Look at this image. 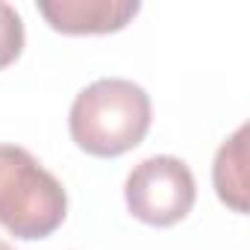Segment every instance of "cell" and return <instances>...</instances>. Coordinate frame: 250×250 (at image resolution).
<instances>
[{
    "label": "cell",
    "instance_id": "6da1fadb",
    "mask_svg": "<svg viewBox=\"0 0 250 250\" xmlns=\"http://www.w3.org/2000/svg\"><path fill=\"white\" fill-rule=\"evenodd\" d=\"M150 112V97L139 83L121 77L94 80L71 103V139L88 156H121L145 142Z\"/></svg>",
    "mask_w": 250,
    "mask_h": 250
},
{
    "label": "cell",
    "instance_id": "7a4b0ae2",
    "mask_svg": "<svg viewBox=\"0 0 250 250\" xmlns=\"http://www.w3.org/2000/svg\"><path fill=\"white\" fill-rule=\"evenodd\" d=\"M68 215L62 183L42 162L18 147L0 145V224L15 238H47Z\"/></svg>",
    "mask_w": 250,
    "mask_h": 250
},
{
    "label": "cell",
    "instance_id": "3957f363",
    "mask_svg": "<svg viewBox=\"0 0 250 250\" xmlns=\"http://www.w3.org/2000/svg\"><path fill=\"white\" fill-rule=\"evenodd\" d=\"M124 197L133 218L150 227H171L191 212L197 186L191 168L183 159L150 156L127 174Z\"/></svg>",
    "mask_w": 250,
    "mask_h": 250
},
{
    "label": "cell",
    "instance_id": "277c9868",
    "mask_svg": "<svg viewBox=\"0 0 250 250\" xmlns=\"http://www.w3.org/2000/svg\"><path fill=\"white\" fill-rule=\"evenodd\" d=\"M139 0H39V15L65 36L118 33L139 15Z\"/></svg>",
    "mask_w": 250,
    "mask_h": 250
},
{
    "label": "cell",
    "instance_id": "5b68a950",
    "mask_svg": "<svg viewBox=\"0 0 250 250\" xmlns=\"http://www.w3.org/2000/svg\"><path fill=\"white\" fill-rule=\"evenodd\" d=\"M212 180L218 197L238 215L247 212V124L238 127L215 153Z\"/></svg>",
    "mask_w": 250,
    "mask_h": 250
},
{
    "label": "cell",
    "instance_id": "8992f818",
    "mask_svg": "<svg viewBox=\"0 0 250 250\" xmlns=\"http://www.w3.org/2000/svg\"><path fill=\"white\" fill-rule=\"evenodd\" d=\"M24 50V21L15 6L0 0V71L12 65Z\"/></svg>",
    "mask_w": 250,
    "mask_h": 250
},
{
    "label": "cell",
    "instance_id": "52a82bcc",
    "mask_svg": "<svg viewBox=\"0 0 250 250\" xmlns=\"http://www.w3.org/2000/svg\"><path fill=\"white\" fill-rule=\"evenodd\" d=\"M0 250H15L12 244H6V241H0Z\"/></svg>",
    "mask_w": 250,
    "mask_h": 250
}]
</instances>
